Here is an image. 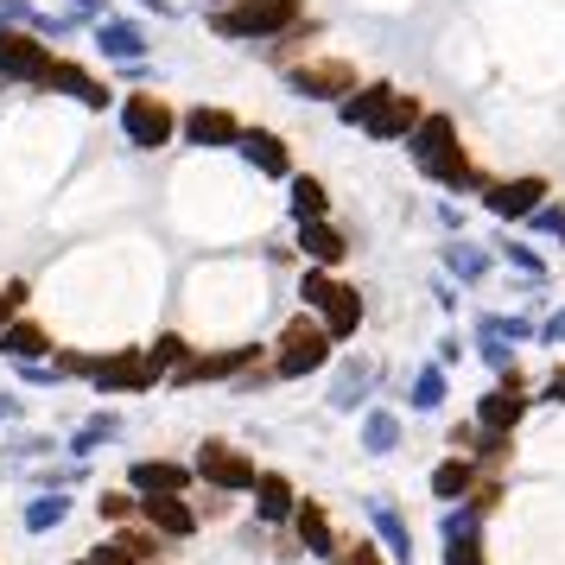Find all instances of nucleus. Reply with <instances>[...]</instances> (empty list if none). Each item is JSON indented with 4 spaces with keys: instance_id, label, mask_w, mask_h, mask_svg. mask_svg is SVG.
<instances>
[{
    "instance_id": "aec40b11",
    "label": "nucleus",
    "mask_w": 565,
    "mask_h": 565,
    "mask_svg": "<svg viewBox=\"0 0 565 565\" xmlns=\"http://www.w3.org/2000/svg\"><path fill=\"white\" fill-rule=\"evenodd\" d=\"M248 502H255V527H274V534H280L286 521H292V509H299V483H292L286 470H267V463H260Z\"/></svg>"
},
{
    "instance_id": "f03ea898",
    "label": "nucleus",
    "mask_w": 565,
    "mask_h": 565,
    "mask_svg": "<svg viewBox=\"0 0 565 565\" xmlns=\"http://www.w3.org/2000/svg\"><path fill=\"white\" fill-rule=\"evenodd\" d=\"M306 13V0H223V7H204V32L223 45H267L286 26H299Z\"/></svg>"
},
{
    "instance_id": "37998d69",
    "label": "nucleus",
    "mask_w": 565,
    "mask_h": 565,
    "mask_svg": "<svg viewBox=\"0 0 565 565\" xmlns=\"http://www.w3.org/2000/svg\"><path fill=\"white\" fill-rule=\"evenodd\" d=\"M502 260H509L514 274H521V280H546V255H540L534 242H502Z\"/></svg>"
},
{
    "instance_id": "b1692460",
    "label": "nucleus",
    "mask_w": 565,
    "mask_h": 565,
    "mask_svg": "<svg viewBox=\"0 0 565 565\" xmlns=\"http://www.w3.org/2000/svg\"><path fill=\"white\" fill-rule=\"evenodd\" d=\"M419 115H426V96H413V89H394V96H387V108L375 115V121H369V140H375V147H401V140L419 128Z\"/></svg>"
},
{
    "instance_id": "c03bdc74",
    "label": "nucleus",
    "mask_w": 565,
    "mask_h": 565,
    "mask_svg": "<svg viewBox=\"0 0 565 565\" xmlns=\"http://www.w3.org/2000/svg\"><path fill=\"white\" fill-rule=\"evenodd\" d=\"M477 356H483L489 375H509L514 369V343L509 337H495V331H477Z\"/></svg>"
},
{
    "instance_id": "a19ab883",
    "label": "nucleus",
    "mask_w": 565,
    "mask_h": 565,
    "mask_svg": "<svg viewBox=\"0 0 565 565\" xmlns=\"http://www.w3.org/2000/svg\"><path fill=\"white\" fill-rule=\"evenodd\" d=\"M96 514H103L108 527H121V521H134V514H140V495H134L128 483H115V489H103V495H96Z\"/></svg>"
},
{
    "instance_id": "603ef678",
    "label": "nucleus",
    "mask_w": 565,
    "mask_h": 565,
    "mask_svg": "<svg viewBox=\"0 0 565 565\" xmlns=\"http://www.w3.org/2000/svg\"><path fill=\"white\" fill-rule=\"evenodd\" d=\"M198 514H204V521H230L235 495H230V489H204V495H198Z\"/></svg>"
},
{
    "instance_id": "4be33fe9",
    "label": "nucleus",
    "mask_w": 565,
    "mask_h": 565,
    "mask_svg": "<svg viewBox=\"0 0 565 565\" xmlns=\"http://www.w3.org/2000/svg\"><path fill=\"white\" fill-rule=\"evenodd\" d=\"M369 509V527H375V540H382V553H387V565H413V521L387 495H369L362 502Z\"/></svg>"
},
{
    "instance_id": "ea45409f",
    "label": "nucleus",
    "mask_w": 565,
    "mask_h": 565,
    "mask_svg": "<svg viewBox=\"0 0 565 565\" xmlns=\"http://www.w3.org/2000/svg\"><path fill=\"white\" fill-rule=\"evenodd\" d=\"M477 331H495V337H509V343H534L540 324H534V318H521V311H483V318H477Z\"/></svg>"
},
{
    "instance_id": "49530a36",
    "label": "nucleus",
    "mask_w": 565,
    "mask_h": 565,
    "mask_svg": "<svg viewBox=\"0 0 565 565\" xmlns=\"http://www.w3.org/2000/svg\"><path fill=\"white\" fill-rule=\"evenodd\" d=\"M71 565H140V559H134L128 546H121V540L108 534V540H96V546H83V553H77Z\"/></svg>"
},
{
    "instance_id": "a211bd4d",
    "label": "nucleus",
    "mask_w": 565,
    "mask_h": 565,
    "mask_svg": "<svg viewBox=\"0 0 565 565\" xmlns=\"http://www.w3.org/2000/svg\"><path fill=\"white\" fill-rule=\"evenodd\" d=\"M89 45L103 64H134V57H153V32L140 26V20H121V13H108L89 26Z\"/></svg>"
},
{
    "instance_id": "58836bf2",
    "label": "nucleus",
    "mask_w": 565,
    "mask_h": 565,
    "mask_svg": "<svg viewBox=\"0 0 565 565\" xmlns=\"http://www.w3.org/2000/svg\"><path fill=\"white\" fill-rule=\"evenodd\" d=\"M463 502H470L477 514H495L502 502H509V477H502V470H477V483H470Z\"/></svg>"
},
{
    "instance_id": "f8f14e48",
    "label": "nucleus",
    "mask_w": 565,
    "mask_h": 565,
    "mask_svg": "<svg viewBox=\"0 0 565 565\" xmlns=\"http://www.w3.org/2000/svg\"><path fill=\"white\" fill-rule=\"evenodd\" d=\"M191 470H198L204 489H230V495H248L255 477H260L255 451H242V445H230V438H204L198 458H191Z\"/></svg>"
},
{
    "instance_id": "9d476101",
    "label": "nucleus",
    "mask_w": 565,
    "mask_h": 565,
    "mask_svg": "<svg viewBox=\"0 0 565 565\" xmlns=\"http://www.w3.org/2000/svg\"><path fill=\"white\" fill-rule=\"evenodd\" d=\"M553 198V179L546 172H514V179H489L483 191H477V204L495 216V223H509V230H521L527 216H534L540 204Z\"/></svg>"
},
{
    "instance_id": "ddd939ff",
    "label": "nucleus",
    "mask_w": 565,
    "mask_h": 565,
    "mask_svg": "<svg viewBox=\"0 0 565 565\" xmlns=\"http://www.w3.org/2000/svg\"><path fill=\"white\" fill-rule=\"evenodd\" d=\"M57 45L39 39L32 26H0V83H20V89H39L45 71H52Z\"/></svg>"
},
{
    "instance_id": "4c0bfd02",
    "label": "nucleus",
    "mask_w": 565,
    "mask_h": 565,
    "mask_svg": "<svg viewBox=\"0 0 565 565\" xmlns=\"http://www.w3.org/2000/svg\"><path fill=\"white\" fill-rule=\"evenodd\" d=\"M191 350H198V343H191L184 331H153V343H147V356H153L159 375H172V369H179V362L191 356Z\"/></svg>"
},
{
    "instance_id": "39448f33",
    "label": "nucleus",
    "mask_w": 565,
    "mask_h": 565,
    "mask_svg": "<svg viewBox=\"0 0 565 565\" xmlns=\"http://www.w3.org/2000/svg\"><path fill=\"white\" fill-rule=\"evenodd\" d=\"M115 121H121V140H128L134 153H166V147H179V108L166 103L153 83H147V89H121V96H115Z\"/></svg>"
},
{
    "instance_id": "6e6552de",
    "label": "nucleus",
    "mask_w": 565,
    "mask_h": 565,
    "mask_svg": "<svg viewBox=\"0 0 565 565\" xmlns=\"http://www.w3.org/2000/svg\"><path fill=\"white\" fill-rule=\"evenodd\" d=\"M39 96H71L83 115H108L121 89H115L103 71H89L83 57H64V52H57V57H52V71H45V83H39Z\"/></svg>"
},
{
    "instance_id": "052dcab7",
    "label": "nucleus",
    "mask_w": 565,
    "mask_h": 565,
    "mask_svg": "<svg viewBox=\"0 0 565 565\" xmlns=\"http://www.w3.org/2000/svg\"><path fill=\"white\" fill-rule=\"evenodd\" d=\"M433 299H438V311H458V306H463L458 286H451V280H438V286H433Z\"/></svg>"
},
{
    "instance_id": "8fccbe9b",
    "label": "nucleus",
    "mask_w": 565,
    "mask_h": 565,
    "mask_svg": "<svg viewBox=\"0 0 565 565\" xmlns=\"http://www.w3.org/2000/svg\"><path fill=\"white\" fill-rule=\"evenodd\" d=\"M331 565H387V553H382V540H343V553Z\"/></svg>"
},
{
    "instance_id": "69168bd1",
    "label": "nucleus",
    "mask_w": 565,
    "mask_h": 565,
    "mask_svg": "<svg viewBox=\"0 0 565 565\" xmlns=\"http://www.w3.org/2000/svg\"><path fill=\"white\" fill-rule=\"evenodd\" d=\"M559 248H565V235H559Z\"/></svg>"
},
{
    "instance_id": "a18cd8bd",
    "label": "nucleus",
    "mask_w": 565,
    "mask_h": 565,
    "mask_svg": "<svg viewBox=\"0 0 565 565\" xmlns=\"http://www.w3.org/2000/svg\"><path fill=\"white\" fill-rule=\"evenodd\" d=\"M52 362H57V375H64V382H89V369H96V350H77V343H57V350H52Z\"/></svg>"
},
{
    "instance_id": "5fc2aeb1",
    "label": "nucleus",
    "mask_w": 565,
    "mask_h": 565,
    "mask_svg": "<svg viewBox=\"0 0 565 565\" xmlns=\"http://www.w3.org/2000/svg\"><path fill=\"white\" fill-rule=\"evenodd\" d=\"M57 7H71V13H77L83 26H96V20H108V13H115L108 0H57Z\"/></svg>"
},
{
    "instance_id": "9b49d317",
    "label": "nucleus",
    "mask_w": 565,
    "mask_h": 565,
    "mask_svg": "<svg viewBox=\"0 0 565 565\" xmlns=\"http://www.w3.org/2000/svg\"><path fill=\"white\" fill-rule=\"evenodd\" d=\"M267 362V343H223V350H191V356L166 375L172 387H210V382H235L242 369Z\"/></svg>"
},
{
    "instance_id": "0eeeda50",
    "label": "nucleus",
    "mask_w": 565,
    "mask_h": 565,
    "mask_svg": "<svg viewBox=\"0 0 565 565\" xmlns=\"http://www.w3.org/2000/svg\"><path fill=\"white\" fill-rule=\"evenodd\" d=\"M166 382L147 356V343H128V350H103L96 369H89V387L103 394V401H134V394H153Z\"/></svg>"
},
{
    "instance_id": "4d7b16f0",
    "label": "nucleus",
    "mask_w": 565,
    "mask_h": 565,
    "mask_svg": "<svg viewBox=\"0 0 565 565\" xmlns=\"http://www.w3.org/2000/svg\"><path fill=\"white\" fill-rule=\"evenodd\" d=\"M438 362H445V369H458V362H463V337H458V331L438 337Z\"/></svg>"
},
{
    "instance_id": "c756f323",
    "label": "nucleus",
    "mask_w": 565,
    "mask_h": 565,
    "mask_svg": "<svg viewBox=\"0 0 565 565\" xmlns=\"http://www.w3.org/2000/svg\"><path fill=\"white\" fill-rule=\"evenodd\" d=\"M318 39H324V20H318V13H306L299 26H286L280 39H267V45H260V57H267L274 71H286V64H299V57L318 52Z\"/></svg>"
},
{
    "instance_id": "c9c22d12",
    "label": "nucleus",
    "mask_w": 565,
    "mask_h": 565,
    "mask_svg": "<svg viewBox=\"0 0 565 565\" xmlns=\"http://www.w3.org/2000/svg\"><path fill=\"white\" fill-rule=\"evenodd\" d=\"M470 458H477V470H509L514 463V433H489V426H477Z\"/></svg>"
},
{
    "instance_id": "c85d7f7f",
    "label": "nucleus",
    "mask_w": 565,
    "mask_h": 565,
    "mask_svg": "<svg viewBox=\"0 0 565 565\" xmlns=\"http://www.w3.org/2000/svg\"><path fill=\"white\" fill-rule=\"evenodd\" d=\"M438 260H445V274L458 286H483L489 274H495V255H489L483 242H463V235H451V242L438 248Z\"/></svg>"
},
{
    "instance_id": "79ce46f5",
    "label": "nucleus",
    "mask_w": 565,
    "mask_h": 565,
    "mask_svg": "<svg viewBox=\"0 0 565 565\" xmlns=\"http://www.w3.org/2000/svg\"><path fill=\"white\" fill-rule=\"evenodd\" d=\"M438 546H445V553H438L445 565H489V546H483V534H445Z\"/></svg>"
},
{
    "instance_id": "3c124183",
    "label": "nucleus",
    "mask_w": 565,
    "mask_h": 565,
    "mask_svg": "<svg viewBox=\"0 0 565 565\" xmlns=\"http://www.w3.org/2000/svg\"><path fill=\"white\" fill-rule=\"evenodd\" d=\"M534 407H565V362H553V369H546V382H540Z\"/></svg>"
},
{
    "instance_id": "13d9d810",
    "label": "nucleus",
    "mask_w": 565,
    "mask_h": 565,
    "mask_svg": "<svg viewBox=\"0 0 565 565\" xmlns=\"http://www.w3.org/2000/svg\"><path fill=\"white\" fill-rule=\"evenodd\" d=\"M540 343H553V350H565V306L553 311L546 324H540Z\"/></svg>"
},
{
    "instance_id": "cd10ccee",
    "label": "nucleus",
    "mask_w": 565,
    "mask_h": 565,
    "mask_svg": "<svg viewBox=\"0 0 565 565\" xmlns=\"http://www.w3.org/2000/svg\"><path fill=\"white\" fill-rule=\"evenodd\" d=\"M470 483H477V458H470V451H445V458L426 470V489H433L438 509H445V502H463Z\"/></svg>"
},
{
    "instance_id": "09e8293b",
    "label": "nucleus",
    "mask_w": 565,
    "mask_h": 565,
    "mask_svg": "<svg viewBox=\"0 0 565 565\" xmlns=\"http://www.w3.org/2000/svg\"><path fill=\"white\" fill-rule=\"evenodd\" d=\"M521 230H534V235H553V242H559V235H565V198H546V204H540L534 216L521 223Z\"/></svg>"
},
{
    "instance_id": "423d86ee",
    "label": "nucleus",
    "mask_w": 565,
    "mask_h": 565,
    "mask_svg": "<svg viewBox=\"0 0 565 565\" xmlns=\"http://www.w3.org/2000/svg\"><path fill=\"white\" fill-rule=\"evenodd\" d=\"M280 77H286V89H292L299 103H343V96L362 83V71H356V57L311 52V57H299V64H286Z\"/></svg>"
},
{
    "instance_id": "0e129e2a",
    "label": "nucleus",
    "mask_w": 565,
    "mask_h": 565,
    "mask_svg": "<svg viewBox=\"0 0 565 565\" xmlns=\"http://www.w3.org/2000/svg\"><path fill=\"white\" fill-rule=\"evenodd\" d=\"M204 7H223V0H204Z\"/></svg>"
},
{
    "instance_id": "4468645a",
    "label": "nucleus",
    "mask_w": 565,
    "mask_h": 565,
    "mask_svg": "<svg viewBox=\"0 0 565 565\" xmlns=\"http://www.w3.org/2000/svg\"><path fill=\"white\" fill-rule=\"evenodd\" d=\"M242 115L235 108H223V103H191V108H179V140L184 147H204V153H230L235 140H242Z\"/></svg>"
},
{
    "instance_id": "412c9836",
    "label": "nucleus",
    "mask_w": 565,
    "mask_h": 565,
    "mask_svg": "<svg viewBox=\"0 0 565 565\" xmlns=\"http://www.w3.org/2000/svg\"><path fill=\"white\" fill-rule=\"evenodd\" d=\"M198 470L179 458H128V489L134 495H191Z\"/></svg>"
},
{
    "instance_id": "7ed1b4c3",
    "label": "nucleus",
    "mask_w": 565,
    "mask_h": 565,
    "mask_svg": "<svg viewBox=\"0 0 565 565\" xmlns=\"http://www.w3.org/2000/svg\"><path fill=\"white\" fill-rule=\"evenodd\" d=\"M337 362V337L318 324V311H292L280 324V337L267 343V369H274V382H306V375H324Z\"/></svg>"
},
{
    "instance_id": "393cba45",
    "label": "nucleus",
    "mask_w": 565,
    "mask_h": 565,
    "mask_svg": "<svg viewBox=\"0 0 565 565\" xmlns=\"http://www.w3.org/2000/svg\"><path fill=\"white\" fill-rule=\"evenodd\" d=\"M394 89H401V83H387V77H362L356 89L343 96V103H331V108H337V121H343V128H356V134H369V121H375V115L387 108V96H394Z\"/></svg>"
},
{
    "instance_id": "2f4dec72",
    "label": "nucleus",
    "mask_w": 565,
    "mask_h": 565,
    "mask_svg": "<svg viewBox=\"0 0 565 565\" xmlns=\"http://www.w3.org/2000/svg\"><path fill=\"white\" fill-rule=\"evenodd\" d=\"M71 514H77V495H71V489H39L26 502V514H20V527H26V534H57Z\"/></svg>"
},
{
    "instance_id": "a878e982",
    "label": "nucleus",
    "mask_w": 565,
    "mask_h": 565,
    "mask_svg": "<svg viewBox=\"0 0 565 565\" xmlns=\"http://www.w3.org/2000/svg\"><path fill=\"white\" fill-rule=\"evenodd\" d=\"M52 350H57V337L45 331V324H39L32 311H20V318H13V324L0 331V356H7V362H45Z\"/></svg>"
},
{
    "instance_id": "6e6d98bb",
    "label": "nucleus",
    "mask_w": 565,
    "mask_h": 565,
    "mask_svg": "<svg viewBox=\"0 0 565 565\" xmlns=\"http://www.w3.org/2000/svg\"><path fill=\"white\" fill-rule=\"evenodd\" d=\"M0 426H26V401L13 387H0Z\"/></svg>"
},
{
    "instance_id": "6ab92c4d",
    "label": "nucleus",
    "mask_w": 565,
    "mask_h": 565,
    "mask_svg": "<svg viewBox=\"0 0 565 565\" xmlns=\"http://www.w3.org/2000/svg\"><path fill=\"white\" fill-rule=\"evenodd\" d=\"M140 521H147L153 534H166L172 546H184V540L204 534V514H198L191 495H140Z\"/></svg>"
},
{
    "instance_id": "7c9ffc66",
    "label": "nucleus",
    "mask_w": 565,
    "mask_h": 565,
    "mask_svg": "<svg viewBox=\"0 0 565 565\" xmlns=\"http://www.w3.org/2000/svg\"><path fill=\"white\" fill-rule=\"evenodd\" d=\"M356 438H362V451H369V458H394V451H401V438H407V419H401L394 407H362Z\"/></svg>"
},
{
    "instance_id": "72a5a7b5",
    "label": "nucleus",
    "mask_w": 565,
    "mask_h": 565,
    "mask_svg": "<svg viewBox=\"0 0 565 565\" xmlns=\"http://www.w3.org/2000/svg\"><path fill=\"white\" fill-rule=\"evenodd\" d=\"M445 401H451V369H445V362H426V369H413L407 407H413V413H445Z\"/></svg>"
},
{
    "instance_id": "f704fd0d",
    "label": "nucleus",
    "mask_w": 565,
    "mask_h": 565,
    "mask_svg": "<svg viewBox=\"0 0 565 565\" xmlns=\"http://www.w3.org/2000/svg\"><path fill=\"white\" fill-rule=\"evenodd\" d=\"M115 540H121V546H128V553H134L140 565H159L166 553H172V540H166V534H153V527H147L140 514H134V521H121V527H115Z\"/></svg>"
},
{
    "instance_id": "f257e3e1",
    "label": "nucleus",
    "mask_w": 565,
    "mask_h": 565,
    "mask_svg": "<svg viewBox=\"0 0 565 565\" xmlns=\"http://www.w3.org/2000/svg\"><path fill=\"white\" fill-rule=\"evenodd\" d=\"M407 159H413L419 179L438 184V191H451V198H477L495 179V172H483L470 159V147H463V134H458V115H445V108H426L419 115V128L407 134Z\"/></svg>"
},
{
    "instance_id": "bb28decb",
    "label": "nucleus",
    "mask_w": 565,
    "mask_h": 565,
    "mask_svg": "<svg viewBox=\"0 0 565 565\" xmlns=\"http://www.w3.org/2000/svg\"><path fill=\"white\" fill-rule=\"evenodd\" d=\"M128 433V419H121V413L115 407H96L89 413V419H83L77 433L64 438V458H77V463H89L96 458V451H103V445H115V438Z\"/></svg>"
},
{
    "instance_id": "5701e85b",
    "label": "nucleus",
    "mask_w": 565,
    "mask_h": 565,
    "mask_svg": "<svg viewBox=\"0 0 565 565\" xmlns=\"http://www.w3.org/2000/svg\"><path fill=\"white\" fill-rule=\"evenodd\" d=\"M382 382V369L369 356H343L337 362V382H331V413H362L369 407V394Z\"/></svg>"
},
{
    "instance_id": "dca6fc26",
    "label": "nucleus",
    "mask_w": 565,
    "mask_h": 565,
    "mask_svg": "<svg viewBox=\"0 0 565 565\" xmlns=\"http://www.w3.org/2000/svg\"><path fill=\"white\" fill-rule=\"evenodd\" d=\"M292 540H299V553L306 559H318V565H331L337 553H343V534H337V521H331V509L318 502V495H299V509H292Z\"/></svg>"
},
{
    "instance_id": "473e14b6",
    "label": "nucleus",
    "mask_w": 565,
    "mask_h": 565,
    "mask_svg": "<svg viewBox=\"0 0 565 565\" xmlns=\"http://www.w3.org/2000/svg\"><path fill=\"white\" fill-rule=\"evenodd\" d=\"M286 216H292V223L331 216V184L318 179V172H292V179H286Z\"/></svg>"
},
{
    "instance_id": "bf43d9fd",
    "label": "nucleus",
    "mask_w": 565,
    "mask_h": 565,
    "mask_svg": "<svg viewBox=\"0 0 565 565\" xmlns=\"http://www.w3.org/2000/svg\"><path fill=\"white\" fill-rule=\"evenodd\" d=\"M470 438H477V419H458V426L445 433V445H451V451H470Z\"/></svg>"
},
{
    "instance_id": "680f3d73",
    "label": "nucleus",
    "mask_w": 565,
    "mask_h": 565,
    "mask_svg": "<svg viewBox=\"0 0 565 565\" xmlns=\"http://www.w3.org/2000/svg\"><path fill=\"white\" fill-rule=\"evenodd\" d=\"M438 223H445V230L458 235V230H463V210H458V204H438Z\"/></svg>"
},
{
    "instance_id": "1a4fd4ad",
    "label": "nucleus",
    "mask_w": 565,
    "mask_h": 565,
    "mask_svg": "<svg viewBox=\"0 0 565 565\" xmlns=\"http://www.w3.org/2000/svg\"><path fill=\"white\" fill-rule=\"evenodd\" d=\"M527 413H534V387H527V369L514 362L509 375H495V387H483V394H477L470 419H477V426H489V433H521V426H527Z\"/></svg>"
},
{
    "instance_id": "20e7f679",
    "label": "nucleus",
    "mask_w": 565,
    "mask_h": 565,
    "mask_svg": "<svg viewBox=\"0 0 565 565\" xmlns=\"http://www.w3.org/2000/svg\"><path fill=\"white\" fill-rule=\"evenodd\" d=\"M299 306L318 311V324L337 337V343H350V337L369 324V306H362V292L337 267H311L306 260V274H299Z\"/></svg>"
},
{
    "instance_id": "2eb2a0df",
    "label": "nucleus",
    "mask_w": 565,
    "mask_h": 565,
    "mask_svg": "<svg viewBox=\"0 0 565 565\" xmlns=\"http://www.w3.org/2000/svg\"><path fill=\"white\" fill-rule=\"evenodd\" d=\"M255 179H274V184H286L299 166H292V140L286 134H274V128H242V140L230 147Z\"/></svg>"
},
{
    "instance_id": "e433bc0d",
    "label": "nucleus",
    "mask_w": 565,
    "mask_h": 565,
    "mask_svg": "<svg viewBox=\"0 0 565 565\" xmlns=\"http://www.w3.org/2000/svg\"><path fill=\"white\" fill-rule=\"evenodd\" d=\"M7 451H13L20 470H26V463H39V458H64V438H52V433H13V438H7Z\"/></svg>"
},
{
    "instance_id": "f3484780",
    "label": "nucleus",
    "mask_w": 565,
    "mask_h": 565,
    "mask_svg": "<svg viewBox=\"0 0 565 565\" xmlns=\"http://www.w3.org/2000/svg\"><path fill=\"white\" fill-rule=\"evenodd\" d=\"M292 248H299V260H311V267H343V260L356 255V242L343 235V223H337V216L292 223Z\"/></svg>"
},
{
    "instance_id": "864d4df0",
    "label": "nucleus",
    "mask_w": 565,
    "mask_h": 565,
    "mask_svg": "<svg viewBox=\"0 0 565 565\" xmlns=\"http://www.w3.org/2000/svg\"><path fill=\"white\" fill-rule=\"evenodd\" d=\"M115 71H121V83H128V89H147V83H159L153 57H134V64H115Z\"/></svg>"
},
{
    "instance_id": "de8ad7c7",
    "label": "nucleus",
    "mask_w": 565,
    "mask_h": 565,
    "mask_svg": "<svg viewBox=\"0 0 565 565\" xmlns=\"http://www.w3.org/2000/svg\"><path fill=\"white\" fill-rule=\"evenodd\" d=\"M26 306H32V280H20V274H13V280L0 286V331H7V324H13Z\"/></svg>"
},
{
    "instance_id": "e2e57ef3",
    "label": "nucleus",
    "mask_w": 565,
    "mask_h": 565,
    "mask_svg": "<svg viewBox=\"0 0 565 565\" xmlns=\"http://www.w3.org/2000/svg\"><path fill=\"white\" fill-rule=\"evenodd\" d=\"M140 7H147L153 20H179V7H172V0H140Z\"/></svg>"
}]
</instances>
